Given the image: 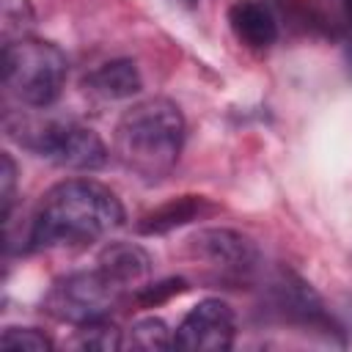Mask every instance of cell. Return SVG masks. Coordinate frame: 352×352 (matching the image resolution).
Segmentation results:
<instances>
[{
  "label": "cell",
  "mask_w": 352,
  "mask_h": 352,
  "mask_svg": "<svg viewBox=\"0 0 352 352\" xmlns=\"http://www.w3.org/2000/svg\"><path fill=\"white\" fill-rule=\"evenodd\" d=\"M124 223L118 195L91 179H66L50 187L30 226V248H80L91 245Z\"/></svg>",
  "instance_id": "obj_1"
},
{
  "label": "cell",
  "mask_w": 352,
  "mask_h": 352,
  "mask_svg": "<svg viewBox=\"0 0 352 352\" xmlns=\"http://www.w3.org/2000/svg\"><path fill=\"white\" fill-rule=\"evenodd\" d=\"M184 146V116L176 102L151 96L132 104L116 124L113 148L118 162L143 182L168 176Z\"/></svg>",
  "instance_id": "obj_2"
},
{
  "label": "cell",
  "mask_w": 352,
  "mask_h": 352,
  "mask_svg": "<svg viewBox=\"0 0 352 352\" xmlns=\"http://www.w3.org/2000/svg\"><path fill=\"white\" fill-rule=\"evenodd\" d=\"M0 72L3 88L11 99L28 107H47L66 85L69 60L58 44L28 36L3 47Z\"/></svg>",
  "instance_id": "obj_3"
},
{
  "label": "cell",
  "mask_w": 352,
  "mask_h": 352,
  "mask_svg": "<svg viewBox=\"0 0 352 352\" xmlns=\"http://www.w3.org/2000/svg\"><path fill=\"white\" fill-rule=\"evenodd\" d=\"M124 289H126L124 283H118L110 272H104L96 264L94 270L58 278L44 297V311L58 322H69L80 327L104 319V314L121 300Z\"/></svg>",
  "instance_id": "obj_4"
},
{
  "label": "cell",
  "mask_w": 352,
  "mask_h": 352,
  "mask_svg": "<svg viewBox=\"0 0 352 352\" xmlns=\"http://www.w3.org/2000/svg\"><path fill=\"white\" fill-rule=\"evenodd\" d=\"M16 140L33 148L38 157L69 170H96L107 162L110 154L104 140L77 121L33 124L25 129V135H16Z\"/></svg>",
  "instance_id": "obj_5"
},
{
  "label": "cell",
  "mask_w": 352,
  "mask_h": 352,
  "mask_svg": "<svg viewBox=\"0 0 352 352\" xmlns=\"http://www.w3.org/2000/svg\"><path fill=\"white\" fill-rule=\"evenodd\" d=\"M236 316L226 300L206 297L192 305L173 330V346L187 352H226L234 346Z\"/></svg>",
  "instance_id": "obj_6"
},
{
  "label": "cell",
  "mask_w": 352,
  "mask_h": 352,
  "mask_svg": "<svg viewBox=\"0 0 352 352\" xmlns=\"http://www.w3.org/2000/svg\"><path fill=\"white\" fill-rule=\"evenodd\" d=\"M187 253L226 275H248L256 261L258 250L250 236L234 228H201L187 236Z\"/></svg>",
  "instance_id": "obj_7"
},
{
  "label": "cell",
  "mask_w": 352,
  "mask_h": 352,
  "mask_svg": "<svg viewBox=\"0 0 352 352\" xmlns=\"http://www.w3.org/2000/svg\"><path fill=\"white\" fill-rule=\"evenodd\" d=\"M214 212V206L209 204V198L204 195H179V198H170L168 204L151 209L148 214H143L135 226L138 234L143 236H157V234H168L173 228H182L192 220H201L204 214Z\"/></svg>",
  "instance_id": "obj_8"
},
{
  "label": "cell",
  "mask_w": 352,
  "mask_h": 352,
  "mask_svg": "<svg viewBox=\"0 0 352 352\" xmlns=\"http://www.w3.org/2000/svg\"><path fill=\"white\" fill-rule=\"evenodd\" d=\"M82 88L99 99H129L143 88L138 63L129 58H116L102 63L99 69L88 72L82 77Z\"/></svg>",
  "instance_id": "obj_9"
},
{
  "label": "cell",
  "mask_w": 352,
  "mask_h": 352,
  "mask_svg": "<svg viewBox=\"0 0 352 352\" xmlns=\"http://www.w3.org/2000/svg\"><path fill=\"white\" fill-rule=\"evenodd\" d=\"M228 25L239 41L253 50H264L278 38V22L272 11L258 0H236L228 8Z\"/></svg>",
  "instance_id": "obj_10"
},
{
  "label": "cell",
  "mask_w": 352,
  "mask_h": 352,
  "mask_svg": "<svg viewBox=\"0 0 352 352\" xmlns=\"http://www.w3.org/2000/svg\"><path fill=\"white\" fill-rule=\"evenodd\" d=\"M96 264L124 286L140 283L151 270L148 253L143 248L132 245V242H110V245H104L99 258H96Z\"/></svg>",
  "instance_id": "obj_11"
},
{
  "label": "cell",
  "mask_w": 352,
  "mask_h": 352,
  "mask_svg": "<svg viewBox=\"0 0 352 352\" xmlns=\"http://www.w3.org/2000/svg\"><path fill=\"white\" fill-rule=\"evenodd\" d=\"M124 349H140V352H162L173 349V330L160 316H143L135 319L124 330Z\"/></svg>",
  "instance_id": "obj_12"
},
{
  "label": "cell",
  "mask_w": 352,
  "mask_h": 352,
  "mask_svg": "<svg viewBox=\"0 0 352 352\" xmlns=\"http://www.w3.org/2000/svg\"><path fill=\"white\" fill-rule=\"evenodd\" d=\"M36 25V11L30 0H0V41L3 47L30 36Z\"/></svg>",
  "instance_id": "obj_13"
},
{
  "label": "cell",
  "mask_w": 352,
  "mask_h": 352,
  "mask_svg": "<svg viewBox=\"0 0 352 352\" xmlns=\"http://www.w3.org/2000/svg\"><path fill=\"white\" fill-rule=\"evenodd\" d=\"M74 346L96 349V352H116V349H124V333L118 327L96 319V322H88V324H80Z\"/></svg>",
  "instance_id": "obj_14"
},
{
  "label": "cell",
  "mask_w": 352,
  "mask_h": 352,
  "mask_svg": "<svg viewBox=\"0 0 352 352\" xmlns=\"http://www.w3.org/2000/svg\"><path fill=\"white\" fill-rule=\"evenodd\" d=\"M3 352H50L52 341L36 327H6L0 333Z\"/></svg>",
  "instance_id": "obj_15"
},
{
  "label": "cell",
  "mask_w": 352,
  "mask_h": 352,
  "mask_svg": "<svg viewBox=\"0 0 352 352\" xmlns=\"http://www.w3.org/2000/svg\"><path fill=\"white\" fill-rule=\"evenodd\" d=\"M182 292H187V280H184V278H165V280H160V283L140 286V289L135 292V300H138L140 305L151 308V305H160V302L170 300L173 294H182Z\"/></svg>",
  "instance_id": "obj_16"
},
{
  "label": "cell",
  "mask_w": 352,
  "mask_h": 352,
  "mask_svg": "<svg viewBox=\"0 0 352 352\" xmlns=\"http://www.w3.org/2000/svg\"><path fill=\"white\" fill-rule=\"evenodd\" d=\"M16 192V162L8 151L0 154V217L8 220Z\"/></svg>",
  "instance_id": "obj_17"
},
{
  "label": "cell",
  "mask_w": 352,
  "mask_h": 352,
  "mask_svg": "<svg viewBox=\"0 0 352 352\" xmlns=\"http://www.w3.org/2000/svg\"><path fill=\"white\" fill-rule=\"evenodd\" d=\"M170 3H176V6H182V8H187V11H192V8H198V0H170Z\"/></svg>",
  "instance_id": "obj_18"
},
{
  "label": "cell",
  "mask_w": 352,
  "mask_h": 352,
  "mask_svg": "<svg viewBox=\"0 0 352 352\" xmlns=\"http://www.w3.org/2000/svg\"><path fill=\"white\" fill-rule=\"evenodd\" d=\"M349 69H352V41H349Z\"/></svg>",
  "instance_id": "obj_19"
}]
</instances>
